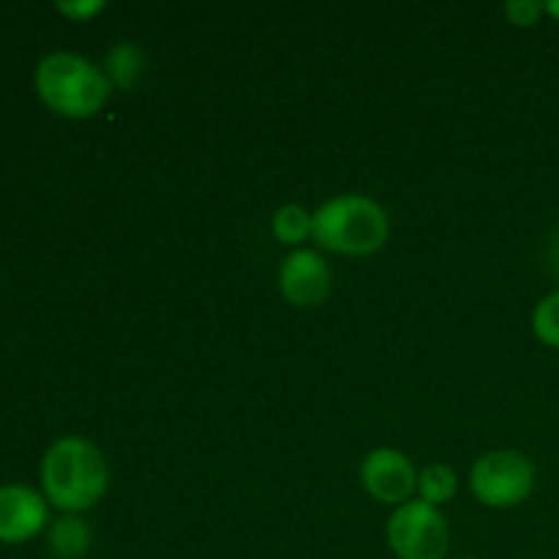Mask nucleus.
Wrapping results in <instances>:
<instances>
[{
    "label": "nucleus",
    "instance_id": "nucleus-1",
    "mask_svg": "<svg viewBox=\"0 0 559 559\" xmlns=\"http://www.w3.org/2000/svg\"><path fill=\"white\" fill-rule=\"evenodd\" d=\"M41 486L47 502L60 511H87L107 495L109 464L96 442L85 437H60L41 459Z\"/></svg>",
    "mask_w": 559,
    "mask_h": 559
},
{
    "label": "nucleus",
    "instance_id": "nucleus-2",
    "mask_svg": "<svg viewBox=\"0 0 559 559\" xmlns=\"http://www.w3.org/2000/svg\"><path fill=\"white\" fill-rule=\"evenodd\" d=\"M311 238L333 254L369 257L391 238V218L371 197L338 194L314 211Z\"/></svg>",
    "mask_w": 559,
    "mask_h": 559
},
{
    "label": "nucleus",
    "instance_id": "nucleus-3",
    "mask_svg": "<svg viewBox=\"0 0 559 559\" xmlns=\"http://www.w3.org/2000/svg\"><path fill=\"white\" fill-rule=\"evenodd\" d=\"M36 91L52 112L63 118H93L112 93L102 66L76 52H52L36 66Z\"/></svg>",
    "mask_w": 559,
    "mask_h": 559
},
{
    "label": "nucleus",
    "instance_id": "nucleus-4",
    "mask_svg": "<svg viewBox=\"0 0 559 559\" xmlns=\"http://www.w3.org/2000/svg\"><path fill=\"white\" fill-rule=\"evenodd\" d=\"M533 489L535 464L522 451H511V448L489 451L469 469V491L486 508H497V511L516 508L527 502Z\"/></svg>",
    "mask_w": 559,
    "mask_h": 559
},
{
    "label": "nucleus",
    "instance_id": "nucleus-5",
    "mask_svg": "<svg viewBox=\"0 0 559 559\" xmlns=\"http://www.w3.org/2000/svg\"><path fill=\"white\" fill-rule=\"evenodd\" d=\"M385 538L399 559H445L451 549V530L440 508L424 500H409L393 508Z\"/></svg>",
    "mask_w": 559,
    "mask_h": 559
},
{
    "label": "nucleus",
    "instance_id": "nucleus-6",
    "mask_svg": "<svg viewBox=\"0 0 559 559\" xmlns=\"http://www.w3.org/2000/svg\"><path fill=\"white\" fill-rule=\"evenodd\" d=\"M360 484L377 502L399 508L418 491V469L399 448H374L360 464Z\"/></svg>",
    "mask_w": 559,
    "mask_h": 559
},
{
    "label": "nucleus",
    "instance_id": "nucleus-7",
    "mask_svg": "<svg viewBox=\"0 0 559 559\" xmlns=\"http://www.w3.org/2000/svg\"><path fill=\"white\" fill-rule=\"evenodd\" d=\"M333 273L325 257L314 249H295L278 267V289L298 309H317L328 300Z\"/></svg>",
    "mask_w": 559,
    "mask_h": 559
},
{
    "label": "nucleus",
    "instance_id": "nucleus-8",
    "mask_svg": "<svg viewBox=\"0 0 559 559\" xmlns=\"http://www.w3.org/2000/svg\"><path fill=\"white\" fill-rule=\"evenodd\" d=\"M49 508L31 486H0V540L25 544L47 530Z\"/></svg>",
    "mask_w": 559,
    "mask_h": 559
},
{
    "label": "nucleus",
    "instance_id": "nucleus-9",
    "mask_svg": "<svg viewBox=\"0 0 559 559\" xmlns=\"http://www.w3.org/2000/svg\"><path fill=\"white\" fill-rule=\"evenodd\" d=\"M47 546L55 559H82L93 546V530L76 513L55 519L47 530Z\"/></svg>",
    "mask_w": 559,
    "mask_h": 559
},
{
    "label": "nucleus",
    "instance_id": "nucleus-10",
    "mask_svg": "<svg viewBox=\"0 0 559 559\" xmlns=\"http://www.w3.org/2000/svg\"><path fill=\"white\" fill-rule=\"evenodd\" d=\"M104 74L112 82V87L131 91V87L140 85L142 74H145V55L131 41L112 44L107 58H104Z\"/></svg>",
    "mask_w": 559,
    "mask_h": 559
},
{
    "label": "nucleus",
    "instance_id": "nucleus-11",
    "mask_svg": "<svg viewBox=\"0 0 559 559\" xmlns=\"http://www.w3.org/2000/svg\"><path fill=\"white\" fill-rule=\"evenodd\" d=\"M459 491L456 469L451 464H429L418 473V500L429 502V506L440 508L451 502Z\"/></svg>",
    "mask_w": 559,
    "mask_h": 559
},
{
    "label": "nucleus",
    "instance_id": "nucleus-12",
    "mask_svg": "<svg viewBox=\"0 0 559 559\" xmlns=\"http://www.w3.org/2000/svg\"><path fill=\"white\" fill-rule=\"evenodd\" d=\"M314 227V213L300 205H282L271 218V233L278 243L300 246L311 235Z\"/></svg>",
    "mask_w": 559,
    "mask_h": 559
},
{
    "label": "nucleus",
    "instance_id": "nucleus-13",
    "mask_svg": "<svg viewBox=\"0 0 559 559\" xmlns=\"http://www.w3.org/2000/svg\"><path fill=\"white\" fill-rule=\"evenodd\" d=\"M533 333L546 347L559 349V289L538 300L533 311Z\"/></svg>",
    "mask_w": 559,
    "mask_h": 559
},
{
    "label": "nucleus",
    "instance_id": "nucleus-14",
    "mask_svg": "<svg viewBox=\"0 0 559 559\" xmlns=\"http://www.w3.org/2000/svg\"><path fill=\"white\" fill-rule=\"evenodd\" d=\"M502 11H506L508 22L516 27L538 25L540 16L546 14V9L540 0H511V3H506V9Z\"/></svg>",
    "mask_w": 559,
    "mask_h": 559
},
{
    "label": "nucleus",
    "instance_id": "nucleus-15",
    "mask_svg": "<svg viewBox=\"0 0 559 559\" xmlns=\"http://www.w3.org/2000/svg\"><path fill=\"white\" fill-rule=\"evenodd\" d=\"M55 9L63 16H69V20L87 22L96 14H102V11L107 9V3H104V0H63V3H58Z\"/></svg>",
    "mask_w": 559,
    "mask_h": 559
},
{
    "label": "nucleus",
    "instance_id": "nucleus-16",
    "mask_svg": "<svg viewBox=\"0 0 559 559\" xmlns=\"http://www.w3.org/2000/svg\"><path fill=\"white\" fill-rule=\"evenodd\" d=\"M544 9H546V14L555 16V20L559 22V0H546Z\"/></svg>",
    "mask_w": 559,
    "mask_h": 559
},
{
    "label": "nucleus",
    "instance_id": "nucleus-17",
    "mask_svg": "<svg viewBox=\"0 0 559 559\" xmlns=\"http://www.w3.org/2000/svg\"><path fill=\"white\" fill-rule=\"evenodd\" d=\"M462 559H478V557H462Z\"/></svg>",
    "mask_w": 559,
    "mask_h": 559
}]
</instances>
